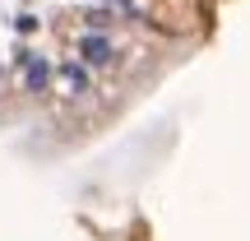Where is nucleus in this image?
<instances>
[{"label":"nucleus","instance_id":"2","mask_svg":"<svg viewBox=\"0 0 250 241\" xmlns=\"http://www.w3.org/2000/svg\"><path fill=\"white\" fill-rule=\"evenodd\" d=\"M79 56H83V61H88V65H107V61H111V56H116V51H111V42H107V37L88 33V37H83V42H79Z\"/></svg>","mask_w":250,"mask_h":241},{"label":"nucleus","instance_id":"3","mask_svg":"<svg viewBox=\"0 0 250 241\" xmlns=\"http://www.w3.org/2000/svg\"><path fill=\"white\" fill-rule=\"evenodd\" d=\"M61 79L70 84V93H83V88H88V70H83L79 61H65L61 65Z\"/></svg>","mask_w":250,"mask_h":241},{"label":"nucleus","instance_id":"1","mask_svg":"<svg viewBox=\"0 0 250 241\" xmlns=\"http://www.w3.org/2000/svg\"><path fill=\"white\" fill-rule=\"evenodd\" d=\"M46 84H51V65H46L42 56H33V61L23 65V88L28 93H46Z\"/></svg>","mask_w":250,"mask_h":241}]
</instances>
